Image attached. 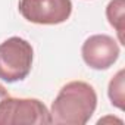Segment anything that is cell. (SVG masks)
<instances>
[{
  "mask_svg": "<svg viewBox=\"0 0 125 125\" xmlns=\"http://www.w3.org/2000/svg\"><path fill=\"white\" fill-rule=\"evenodd\" d=\"M97 107V94L93 85L84 81H71L60 88L52 103V124L85 125Z\"/></svg>",
  "mask_w": 125,
  "mask_h": 125,
  "instance_id": "cell-1",
  "label": "cell"
},
{
  "mask_svg": "<svg viewBox=\"0 0 125 125\" xmlns=\"http://www.w3.org/2000/svg\"><path fill=\"white\" fill-rule=\"evenodd\" d=\"M32 59V46L25 38L10 37L0 43V80L6 83L25 80L31 72Z\"/></svg>",
  "mask_w": 125,
  "mask_h": 125,
  "instance_id": "cell-2",
  "label": "cell"
},
{
  "mask_svg": "<svg viewBox=\"0 0 125 125\" xmlns=\"http://www.w3.org/2000/svg\"><path fill=\"white\" fill-rule=\"evenodd\" d=\"M52 124L50 112L38 99L5 97L0 100V125Z\"/></svg>",
  "mask_w": 125,
  "mask_h": 125,
  "instance_id": "cell-3",
  "label": "cell"
},
{
  "mask_svg": "<svg viewBox=\"0 0 125 125\" xmlns=\"http://www.w3.org/2000/svg\"><path fill=\"white\" fill-rule=\"evenodd\" d=\"M18 8L28 22L38 25L62 24L72 13L71 0H19Z\"/></svg>",
  "mask_w": 125,
  "mask_h": 125,
  "instance_id": "cell-4",
  "label": "cell"
},
{
  "mask_svg": "<svg viewBox=\"0 0 125 125\" xmlns=\"http://www.w3.org/2000/svg\"><path fill=\"white\" fill-rule=\"evenodd\" d=\"M81 54L88 68L103 71L110 68L118 60L121 49L113 37L106 34H94L84 41L81 47Z\"/></svg>",
  "mask_w": 125,
  "mask_h": 125,
  "instance_id": "cell-5",
  "label": "cell"
},
{
  "mask_svg": "<svg viewBox=\"0 0 125 125\" xmlns=\"http://www.w3.org/2000/svg\"><path fill=\"white\" fill-rule=\"evenodd\" d=\"M124 9L125 0H110L106 8V18L109 24L116 30L118 40L121 44H125L124 40Z\"/></svg>",
  "mask_w": 125,
  "mask_h": 125,
  "instance_id": "cell-6",
  "label": "cell"
},
{
  "mask_svg": "<svg viewBox=\"0 0 125 125\" xmlns=\"http://www.w3.org/2000/svg\"><path fill=\"white\" fill-rule=\"evenodd\" d=\"M124 69H119L116 75L110 80L109 87H107V94L110 99V103L124 110Z\"/></svg>",
  "mask_w": 125,
  "mask_h": 125,
  "instance_id": "cell-7",
  "label": "cell"
},
{
  "mask_svg": "<svg viewBox=\"0 0 125 125\" xmlns=\"http://www.w3.org/2000/svg\"><path fill=\"white\" fill-rule=\"evenodd\" d=\"M8 96H9V91H8L2 84H0V100H3V99L8 97Z\"/></svg>",
  "mask_w": 125,
  "mask_h": 125,
  "instance_id": "cell-8",
  "label": "cell"
}]
</instances>
